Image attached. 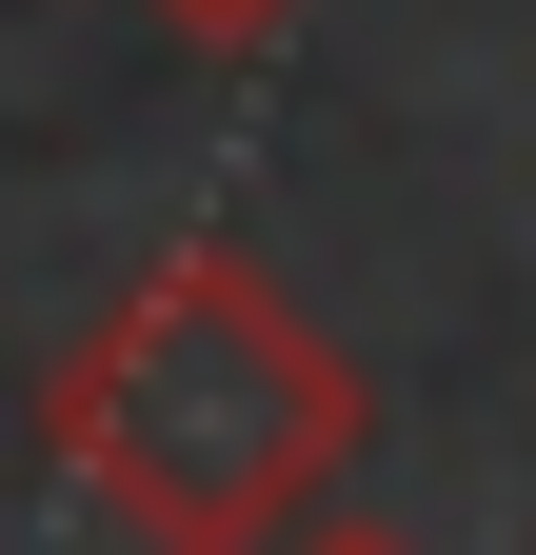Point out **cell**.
<instances>
[{"mask_svg":"<svg viewBox=\"0 0 536 555\" xmlns=\"http://www.w3.org/2000/svg\"><path fill=\"white\" fill-rule=\"evenodd\" d=\"M40 456L140 535V555H279L298 516L358 496L378 456V377L318 337V298L239 238L140 258L119 298L60 337L40 377Z\"/></svg>","mask_w":536,"mask_h":555,"instance_id":"6da1fadb","label":"cell"},{"mask_svg":"<svg viewBox=\"0 0 536 555\" xmlns=\"http://www.w3.org/2000/svg\"><path fill=\"white\" fill-rule=\"evenodd\" d=\"M140 21H159V40H199V60H258L298 0H140Z\"/></svg>","mask_w":536,"mask_h":555,"instance_id":"7a4b0ae2","label":"cell"},{"mask_svg":"<svg viewBox=\"0 0 536 555\" xmlns=\"http://www.w3.org/2000/svg\"><path fill=\"white\" fill-rule=\"evenodd\" d=\"M279 555H397V535H378V516H298Z\"/></svg>","mask_w":536,"mask_h":555,"instance_id":"3957f363","label":"cell"}]
</instances>
